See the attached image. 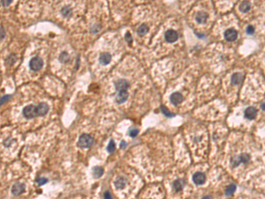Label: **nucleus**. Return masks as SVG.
Here are the masks:
<instances>
[{
    "label": "nucleus",
    "instance_id": "obj_1",
    "mask_svg": "<svg viewBox=\"0 0 265 199\" xmlns=\"http://www.w3.org/2000/svg\"><path fill=\"white\" fill-rule=\"evenodd\" d=\"M94 143V138L88 134H83L81 135L78 140V146L81 149H87L92 146Z\"/></svg>",
    "mask_w": 265,
    "mask_h": 199
},
{
    "label": "nucleus",
    "instance_id": "obj_2",
    "mask_svg": "<svg viewBox=\"0 0 265 199\" xmlns=\"http://www.w3.org/2000/svg\"><path fill=\"white\" fill-rule=\"evenodd\" d=\"M22 114L26 119H34L38 117L36 112V106L29 105V106H25L22 111Z\"/></svg>",
    "mask_w": 265,
    "mask_h": 199
},
{
    "label": "nucleus",
    "instance_id": "obj_3",
    "mask_svg": "<svg viewBox=\"0 0 265 199\" xmlns=\"http://www.w3.org/2000/svg\"><path fill=\"white\" fill-rule=\"evenodd\" d=\"M43 59L39 57H35L29 61V67L32 71L37 72L43 68Z\"/></svg>",
    "mask_w": 265,
    "mask_h": 199
},
{
    "label": "nucleus",
    "instance_id": "obj_4",
    "mask_svg": "<svg viewBox=\"0 0 265 199\" xmlns=\"http://www.w3.org/2000/svg\"><path fill=\"white\" fill-rule=\"evenodd\" d=\"M165 40H166L168 43H171L173 44L174 42H176L179 38V35L177 31L173 30V29H169L165 32Z\"/></svg>",
    "mask_w": 265,
    "mask_h": 199
},
{
    "label": "nucleus",
    "instance_id": "obj_5",
    "mask_svg": "<svg viewBox=\"0 0 265 199\" xmlns=\"http://www.w3.org/2000/svg\"><path fill=\"white\" fill-rule=\"evenodd\" d=\"M193 181L196 185H203L206 181V175L202 172H197L193 175Z\"/></svg>",
    "mask_w": 265,
    "mask_h": 199
},
{
    "label": "nucleus",
    "instance_id": "obj_6",
    "mask_svg": "<svg viewBox=\"0 0 265 199\" xmlns=\"http://www.w3.org/2000/svg\"><path fill=\"white\" fill-rule=\"evenodd\" d=\"M238 37V32L233 28H229L224 32V38L228 42H233Z\"/></svg>",
    "mask_w": 265,
    "mask_h": 199
},
{
    "label": "nucleus",
    "instance_id": "obj_7",
    "mask_svg": "<svg viewBox=\"0 0 265 199\" xmlns=\"http://www.w3.org/2000/svg\"><path fill=\"white\" fill-rule=\"evenodd\" d=\"M49 112V106L46 103H40L36 106L37 116H44Z\"/></svg>",
    "mask_w": 265,
    "mask_h": 199
},
{
    "label": "nucleus",
    "instance_id": "obj_8",
    "mask_svg": "<svg viewBox=\"0 0 265 199\" xmlns=\"http://www.w3.org/2000/svg\"><path fill=\"white\" fill-rule=\"evenodd\" d=\"M26 187L23 183L17 182L12 187V194L14 196H19L25 191Z\"/></svg>",
    "mask_w": 265,
    "mask_h": 199
},
{
    "label": "nucleus",
    "instance_id": "obj_9",
    "mask_svg": "<svg viewBox=\"0 0 265 199\" xmlns=\"http://www.w3.org/2000/svg\"><path fill=\"white\" fill-rule=\"evenodd\" d=\"M128 96L129 95H128V92L126 91V89L118 90L117 97H116V102H117L118 104H123L127 100Z\"/></svg>",
    "mask_w": 265,
    "mask_h": 199
},
{
    "label": "nucleus",
    "instance_id": "obj_10",
    "mask_svg": "<svg viewBox=\"0 0 265 199\" xmlns=\"http://www.w3.org/2000/svg\"><path fill=\"white\" fill-rule=\"evenodd\" d=\"M256 115H257V109L253 107V106L247 107V109L245 110V118L249 119V120L254 119L256 117Z\"/></svg>",
    "mask_w": 265,
    "mask_h": 199
},
{
    "label": "nucleus",
    "instance_id": "obj_11",
    "mask_svg": "<svg viewBox=\"0 0 265 199\" xmlns=\"http://www.w3.org/2000/svg\"><path fill=\"white\" fill-rule=\"evenodd\" d=\"M184 99L182 94L179 93V92H175L171 95V97H170V100H171V103L174 105V106H178L179 104L182 103V101Z\"/></svg>",
    "mask_w": 265,
    "mask_h": 199
},
{
    "label": "nucleus",
    "instance_id": "obj_12",
    "mask_svg": "<svg viewBox=\"0 0 265 199\" xmlns=\"http://www.w3.org/2000/svg\"><path fill=\"white\" fill-rule=\"evenodd\" d=\"M111 61V55L109 52H104L99 57V62L103 66H106L110 64Z\"/></svg>",
    "mask_w": 265,
    "mask_h": 199
},
{
    "label": "nucleus",
    "instance_id": "obj_13",
    "mask_svg": "<svg viewBox=\"0 0 265 199\" xmlns=\"http://www.w3.org/2000/svg\"><path fill=\"white\" fill-rule=\"evenodd\" d=\"M115 87H116L117 91H118V90H123V89H127L129 88V83H128V81H127L121 79V80H118V81H116Z\"/></svg>",
    "mask_w": 265,
    "mask_h": 199
},
{
    "label": "nucleus",
    "instance_id": "obj_14",
    "mask_svg": "<svg viewBox=\"0 0 265 199\" xmlns=\"http://www.w3.org/2000/svg\"><path fill=\"white\" fill-rule=\"evenodd\" d=\"M243 75L241 73H235L232 76V83L233 85H239L243 81Z\"/></svg>",
    "mask_w": 265,
    "mask_h": 199
},
{
    "label": "nucleus",
    "instance_id": "obj_15",
    "mask_svg": "<svg viewBox=\"0 0 265 199\" xmlns=\"http://www.w3.org/2000/svg\"><path fill=\"white\" fill-rule=\"evenodd\" d=\"M126 183H127V180H126V179L125 177H119V178H118L117 180H115L114 185H115V187L117 188L118 189H120V188H124L126 187Z\"/></svg>",
    "mask_w": 265,
    "mask_h": 199
},
{
    "label": "nucleus",
    "instance_id": "obj_16",
    "mask_svg": "<svg viewBox=\"0 0 265 199\" xmlns=\"http://www.w3.org/2000/svg\"><path fill=\"white\" fill-rule=\"evenodd\" d=\"M209 18V15L204 12H199L196 15V21L199 24H203Z\"/></svg>",
    "mask_w": 265,
    "mask_h": 199
},
{
    "label": "nucleus",
    "instance_id": "obj_17",
    "mask_svg": "<svg viewBox=\"0 0 265 199\" xmlns=\"http://www.w3.org/2000/svg\"><path fill=\"white\" fill-rule=\"evenodd\" d=\"M250 8H251V5H250V3L247 0L242 1L241 3V5H240V11H241V13H247L250 10Z\"/></svg>",
    "mask_w": 265,
    "mask_h": 199
},
{
    "label": "nucleus",
    "instance_id": "obj_18",
    "mask_svg": "<svg viewBox=\"0 0 265 199\" xmlns=\"http://www.w3.org/2000/svg\"><path fill=\"white\" fill-rule=\"evenodd\" d=\"M92 174L94 178L98 179L100 177H102V175L104 174V168L101 167H95L93 168Z\"/></svg>",
    "mask_w": 265,
    "mask_h": 199
},
{
    "label": "nucleus",
    "instance_id": "obj_19",
    "mask_svg": "<svg viewBox=\"0 0 265 199\" xmlns=\"http://www.w3.org/2000/svg\"><path fill=\"white\" fill-rule=\"evenodd\" d=\"M148 27L146 25V24H142V25L138 28V29H137V33H138V35H139V36H141V37L144 36V35H146V34L148 33Z\"/></svg>",
    "mask_w": 265,
    "mask_h": 199
},
{
    "label": "nucleus",
    "instance_id": "obj_20",
    "mask_svg": "<svg viewBox=\"0 0 265 199\" xmlns=\"http://www.w3.org/2000/svg\"><path fill=\"white\" fill-rule=\"evenodd\" d=\"M173 188H174L177 192H178V191H181V190L183 189V187H184L183 181H182L181 180H175V181L173 182Z\"/></svg>",
    "mask_w": 265,
    "mask_h": 199
},
{
    "label": "nucleus",
    "instance_id": "obj_21",
    "mask_svg": "<svg viewBox=\"0 0 265 199\" xmlns=\"http://www.w3.org/2000/svg\"><path fill=\"white\" fill-rule=\"evenodd\" d=\"M235 191H236V185H235V184H231V185H229V186L226 188V189H225V195L228 196V197L233 196V195L234 194Z\"/></svg>",
    "mask_w": 265,
    "mask_h": 199
},
{
    "label": "nucleus",
    "instance_id": "obj_22",
    "mask_svg": "<svg viewBox=\"0 0 265 199\" xmlns=\"http://www.w3.org/2000/svg\"><path fill=\"white\" fill-rule=\"evenodd\" d=\"M240 159H241V163L243 164H247L248 162L250 161V155L247 154V153H242L241 155H239Z\"/></svg>",
    "mask_w": 265,
    "mask_h": 199
},
{
    "label": "nucleus",
    "instance_id": "obj_23",
    "mask_svg": "<svg viewBox=\"0 0 265 199\" xmlns=\"http://www.w3.org/2000/svg\"><path fill=\"white\" fill-rule=\"evenodd\" d=\"M241 163V159H240V157H239V156H234L233 158H231V165H232L233 167H238Z\"/></svg>",
    "mask_w": 265,
    "mask_h": 199
},
{
    "label": "nucleus",
    "instance_id": "obj_24",
    "mask_svg": "<svg viewBox=\"0 0 265 199\" xmlns=\"http://www.w3.org/2000/svg\"><path fill=\"white\" fill-rule=\"evenodd\" d=\"M61 13L63 14V16L68 17V16H70L71 13H72V9L69 6H65L61 10Z\"/></svg>",
    "mask_w": 265,
    "mask_h": 199
},
{
    "label": "nucleus",
    "instance_id": "obj_25",
    "mask_svg": "<svg viewBox=\"0 0 265 199\" xmlns=\"http://www.w3.org/2000/svg\"><path fill=\"white\" fill-rule=\"evenodd\" d=\"M161 111H162V112H163L166 117H173V116H174V114L170 112L165 106H161Z\"/></svg>",
    "mask_w": 265,
    "mask_h": 199
},
{
    "label": "nucleus",
    "instance_id": "obj_26",
    "mask_svg": "<svg viewBox=\"0 0 265 199\" xmlns=\"http://www.w3.org/2000/svg\"><path fill=\"white\" fill-rule=\"evenodd\" d=\"M115 147H116V144L114 143V141H113V140H111L109 144H108V147H107V151H108L109 153H112V152L115 150Z\"/></svg>",
    "mask_w": 265,
    "mask_h": 199
},
{
    "label": "nucleus",
    "instance_id": "obj_27",
    "mask_svg": "<svg viewBox=\"0 0 265 199\" xmlns=\"http://www.w3.org/2000/svg\"><path fill=\"white\" fill-rule=\"evenodd\" d=\"M59 60L61 61L62 63H66L67 62L68 60H69V55H68L67 52H62L61 54H60V56H59Z\"/></svg>",
    "mask_w": 265,
    "mask_h": 199
},
{
    "label": "nucleus",
    "instance_id": "obj_28",
    "mask_svg": "<svg viewBox=\"0 0 265 199\" xmlns=\"http://www.w3.org/2000/svg\"><path fill=\"white\" fill-rule=\"evenodd\" d=\"M128 134L131 137H135L139 134V130L135 128H131L128 130Z\"/></svg>",
    "mask_w": 265,
    "mask_h": 199
},
{
    "label": "nucleus",
    "instance_id": "obj_29",
    "mask_svg": "<svg viewBox=\"0 0 265 199\" xmlns=\"http://www.w3.org/2000/svg\"><path fill=\"white\" fill-rule=\"evenodd\" d=\"M15 61H16V56L15 55H10L6 59V64L12 66V64H14Z\"/></svg>",
    "mask_w": 265,
    "mask_h": 199
},
{
    "label": "nucleus",
    "instance_id": "obj_30",
    "mask_svg": "<svg viewBox=\"0 0 265 199\" xmlns=\"http://www.w3.org/2000/svg\"><path fill=\"white\" fill-rule=\"evenodd\" d=\"M36 182L39 186H42V185H44V184H46L48 182V179L45 178V177H40V178H38L36 180Z\"/></svg>",
    "mask_w": 265,
    "mask_h": 199
},
{
    "label": "nucleus",
    "instance_id": "obj_31",
    "mask_svg": "<svg viewBox=\"0 0 265 199\" xmlns=\"http://www.w3.org/2000/svg\"><path fill=\"white\" fill-rule=\"evenodd\" d=\"M246 32H247V35H253L254 33V28L253 26L249 25L248 27L247 28V29H246Z\"/></svg>",
    "mask_w": 265,
    "mask_h": 199
},
{
    "label": "nucleus",
    "instance_id": "obj_32",
    "mask_svg": "<svg viewBox=\"0 0 265 199\" xmlns=\"http://www.w3.org/2000/svg\"><path fill=\"white\" fill-rule=\"evenodd\" d=\"M125 38H126V41L129 44H132V42H133V38H132V36H131V34H130L129 32H127L126 34V37H125Z\"/></svg>",
    "mask_w": 265,
    "mask_h": 199
},
{
    "label": "nucleus",
    "instance_id": "obj_33",
    "mask_svg": "<svg viewBox=\"0 0 265 199\" xmlns=\"http://www.w3.org/2000/svg\"><path fill=\"white\" fill-rule=\"evenodd\" d=\"M12 2V0H1V5L5 7L8 6Z\"/></svg>",
    "mask_w": 265,
    "mask_h": 199
},
{
    "label": "nucleus",
    "instance_id": "obj_34",
    "mask_svg": "<svg viewBox=\"0 0 265 199\" xmlns=\"http://www.w3.org/2000/svg\"><path fill=\"white\" fill-rule=\"evenodd\" d=\"M12 143H13V140H12L11 138L6 139V140L4 141V144H5L6 146H10Z\"/></svg>",
    "mask_w": 265,
    "mask_h": 199
},
{
    "label": "nucleus",
    "instance_id": "obj_35",
    "mask_svg": "<svg viewBox=\"0 0 265 199\" xmlns=\"http://www.w3.org/2000/svg\"><path fill=\"white\" fill-rule=\"evenodd\" d=\"M5 37H6V32H5V30H4V28H0V40L4 39Z\"/></svg>",
    "mask_w": 265,
    "mask_h": 199
},
{
    "label": "nucleus",
    "instance_id": "obj_36",
    "mask_svg": "<svg viewBox=\"0 0 265 199\" xmlns=\"http://www.w3.org/2000/svg\"><path fill=\"white\" fill-rule=\"evenodd\" d=\"M10 97H11V96H5V97H3L1 98V100H0V105H2L3 103L6 102Z\"/></svg>",
    "mask_w": 265,
    "mask_h": 199
},
{
    "label": "nucleus",
    "instance_id": "obj_37",
    "mask_svg": "<svg viewBox=\"0 0 265 199\" xmlns=\"http://www.w3.org/2000/svg\"><path fill=\"white\" fill-rule=\"evenodd\" d=\"M104 197H105V198H108V199L111 198V194L110 193V191H106V192L104 194Z\"/></svg>",
    "mask_w": 265,
    "mask_h": 199
},
{
    "label": "nucleus",
    "instance_id": "obj_38",
    "mask_svg": "<svg viewBox=\"0 0 265 199\" xmlns=\"http://www.w3.org/2000/svg\"><path fill=\"white\" fill-rule=\"evenodd\" d=\"M126 147V143L125 141H122L121 143H120V148H121V149H125Z\"/></svg>",
    "mask_w": 265,
    "mask_h": 199
}]
</instances>
